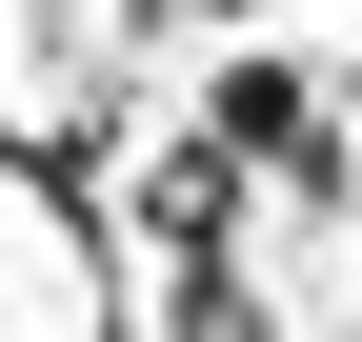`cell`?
<instances>
[{"label": "cell", "mask_w": 362, "mask_h": 342, "mask_svg": "<svg viewBox=\"0 0 362 342\" xmlns=\"http://www.w3.org/2000/svg\"><path fill=\"white\" fill-rule=\"evenodd\" d=\"M202 121H221V161H322V81L302 61H221Z\"/></svg>", "instance_id": "obj_1"}, {"label": "cell", "mask_w": 362, "mask_h": 342, "mask_svg": "<svg viewBox=\"0 0 362 342\" xmlns=\"http://www.w3.org/2000/svg\"><path fill=\"white\" fill-rule=\"evenodd\" d=\"M202 20H262V0H202Z\"/></svg>", "instance_id": "obj_2"}]
</instances>
